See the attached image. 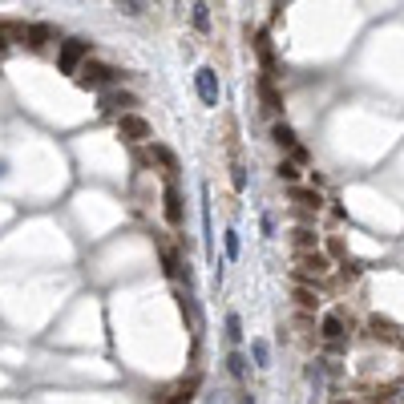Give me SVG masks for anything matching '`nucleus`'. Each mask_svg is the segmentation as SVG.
<instances>
[{"label":"nucleus","mask_w":404,"mask_h":404,"mask_svg":"<svg viewBox=\"0 0 404 404\" xmlns=\"http://www.w3.org/2000/svg\"><path fill=\"white\" fill-rule=\"evenodd\" d=\"M162 218H166L174 231L186 222V207H182V191H178V182H166V191H162Z\"/></svg>","instance_id":"12"},{"label":"nucleus","mask_w":404,"mask_h":404,"mask_svg":"<svg viewBox=\"0 0 404 404\" xmlns=\"http://www.w3.org/2000/svg\"><path fill=\"white\" fill-rule=\"evenodd\" d=\"M291 295H295V304H299V311H304V315H315V311L324 308V295H319V287H295V291H291Z\"/></svg>","instance_id":"19"},{"label":"nucleus","mask_w":404,"mask_h":404,"mask_svg":"<svg viewBox=\"0 0 404 404\" xmlns=\"http://www.w3.org/2000/svg\"><path fill=\"white\" fill-rule=\"evenodd\" d=\"M332 404H368V396H360V392H335Z\"/></svg>","instance_id":"28"},{"label":"nucleus","mask_w":404,"mask_h":404,"mask_svg":"<svg viewBox=\"0 0 404 404\" xmlns=\"http://www.w3.org/2000/svg\"><path fill=\"white\" fill-rule=\"evenodd\" d=\"M251 49L259 53V73H267V77H279V61H275V45H271V33H255V41H251Z\"/></svg>","instance_id":"14"},{"label":"nucleus","mask_w":404,"mask_h":404,"mask_svg":"<svg viewBox=\"0 0 404 404\" xmlns=\"http://www.w3.org/2000/svg\"><path fill=\"white\" fill-rule=\"evenodd\" d=\"M53 41L61 45V33H57L53 24H45V21L28 24V49H33V53H41V49H49V45H53Z\"/></svg>","instance_id":"18"},{"label":"nucleus","mask_w":404,"mask_h":404,"mask_svg":"<svg viewBox=\"0 0 404 404\" xmlns=\"http://www.w3.org/2000/svg\"><path fill=\"white\" fill-rule=\"evenodd\" d=\"M287 198H291L295 207H304V211H315V214L324 211V202H328V198L315 191V186H287Z\"/></svg>","instance_id":"17"},{"label":"nucleus","mask_w":404,"mask_h":404,"mask_svg":"<svg viewBox=\"0 0 404 404\" xmlns=\"http://www.w3.org/2000/svg\"><path fill=\"white\" fill-rule=\"evenodd\" d=\"M134 105H138V97L130 94V89H109V94H101V101H97V109L105 118H125V114H134Z\"/></svg>","instance_id":"11"},{"label":"nucleus","mask_w":404,"mask_h":404,"mask_svg":"<svg viewBox=\"0 0 404 404\" xmlns=\"http://www.w3.org/2000/svg\"><path fill=\"white\" fill-rule=\"evenodd\" d=\"M275 174L283 178L287 186H299V174H304V170H299V162H291V158H283V162L275 166Z\"/></svg>","instance_id":"23"},{"label":"nucleus","mask_w":404,"mask_h":404,"mask_svg":"<svg viewBox=\"0 0 404 404\" xmlns=\"http://www.w3.org/2000/svg\"><path fill=\"white\" fill-rule=\"evenodd\" d=\"M125 81V69L109 65V61H85V69L77 73V85L81 89H97V94H109Z\"/></svg>","instance_id":"3"},{"label":"nucleus","mask_w":404,"mask_h":404,"mask_svg":"<svg viewBox=\"0 0 404 404\" xmlns=\"http://www.w3.org/2000/svg\"><path fill=\"white\" fill-rule=\"evenodd\" d=\"M8 45H12V41H8V37H0V57H4V53H8Z\"/></svg>","instance_id":"32"},{"label":"nucleus","mask_w":404,"mask_h":404,"mask_svg":"<svg viewBox=\"0 0 404 404\" xmlns=\"http://www.w3.org/2000/svg\"><path fill=\"white\" fill-rule=\"evenodd\" d=\"M238 404H255V396H251V392H243V396H238Z\"/></svg>","instance_id":"33"},{"label":"nucleus","mask_w":404,"mask_h":404,"mask_svg":"<svg viewBox=\"0 0 404 404\" xmlns=\"http://www.w3.org/2000/svg\"><path fill=\"white\" fill-rule=\"evenodd\" d=\"M191 8H194V24L207 28V21H211V4H191Z\"/></svg>","instance_id":"29"},{"label":"nucleus","mask_w":404,"mask_h":404,"mask_svg":"<svg viewBox=\"0 0 404 404\" xmlns=\"http://www.w3.org/2000/svg\"><path fill=\"white\" fill-rule=\"evenodd\" d=\"M118 8H121V12H125V17H138V12H142L146 4H142V0H121Z\"/></svg>","instance_id":"30"},{"label":"nucleus","mask_w":404,"mask_h":404,"mask_svg":"<svg viewBox=\"0 0 404 404\" xmlns=\"http://www.w3.org/2000/svg\"><path fill=\"white\" fill-rule=\"evenodd\" d=\"M227 340H231V344H243V319H238V311H231V315H227Z\"/></svg>","instance_id":"24"},{"label":"nucleus","mask_w":404,"mask_h":404,"mask_svg":"<svg viewBox=\"0 0 404 404\" xmlns=\"http://www.w3.org/2000/svg\"><path fill=\"white\" fill-rule=\"evenodd\" d=\"M227 259H238V235L227 231Z\"/></svg>","instance_id":"31"},{"label":"nucleus","mask_w":404,"mask_h":404,"mask_svg":"<svg viewBox=\"0 0 404 404\" xmlns=\"http://www.w3.org/2000/svg\"><path fill=\"white\" fill-rule=\"evenodd\" d=\"M271 142L283 150L291 162H299V166H308V146H299V138H295V130L287 125V121H275L271 125Z\"/></svg>","instance_id":"9"},{"label":"nucleus","mask_w":404,"mask_h":404,"mask_svg":"<svg viewBox=\"0 0 404 404\" xmlns=\"http://www.w3.org/2000/svg\"><path fill=\"white\" fill-rule=\"evenodd\" d=\"M352 328H356V324H352V311L348 308H332L324 319H319V340H324V348H328V352H344Z\"/></svg>","instance_id":"2"},{"label":"nucleus","mask_w":404,"mask_h":404,"mask_svg":"<svg viewBox=\"0 0 404 404\" xmlns=\"http://www.w3.org/2000/svg\"><path fill=\"white\" fill-rule=\"evenodd\" d=\"M227 166H231V186H235V191H247V162H243L235 118H227Z\"/></svg>","instance_id":"7"},{"label":"nucleus","mask_w":404,"mask_h":404,"mask_svg":"<svg viewBox=\"0 0 404 404\" xmlns=\"http://www.w3.org/2000/svg\"><path fill=\"white\" fill-rule=\"evenodd\" d=\"M198 388H202V372L178 376V380L162 384V388L154 392V404H191L194 396H198Z\"/></svg>","instance_id":"6"},{"label":"nucleus","mask_w":404,"mask_h":404,"mask_svg":"<svg viewBox=\"0 0 404 404\" xmlns=\"http://www.w3.org/2000/svg\"><path fill=\"white\" fill-rule=\"evenodd\" d=\"M0 37H8L12 45H28V24H24V21H8V17H0Z\"/></svg>","instance_id":"21"},{"label":"nucleus","mask_w":404,"mask_h":404,"mask_svg":"<svg viewBox=\"0 0 404 404\" xmlns=\"http://www.w3.org/2000/svg\"><path fill=\"white\" fill-rule=\"evenodd\" d=\"M392 396H396V384H384V388L368 392V404H392Z\"/></svg>","instance_id":"25"},{"label":"nucleus","mask_w":404,"mask_h":404,"mask_svg":"<svg viewBox=\"0 0 404 404\" xmlns=\"http://www.w3.org/2000/svg\"><path fill=\"white\" fill-rule=\"evenodd\" d=\"M328 259L348 263V247H344V238H340V235H332V238H328Z\"/></svg>","instance_id":"26"},{"label":"nucleus","mask_w":404,"mask_h":404,"mask_svg":"<svg viewBox=\"0 0 404 404\" xmlns=\"http://www.w3.org/2000/svg\"><path fill=\"white\" fill-rule=\"evenodd\" d=\"M291 247H295V255H299V251H319V235H315V231H311V227H295V231H291Z\"/></svg>","instance_id":"20"},{"label":"nucleus","mask_w":404,"mask_h":404,"mask_svg":"<svg viewBox=\"0 0 404 404\" xmlns=\"http://www.w3.org/2000/svg\"><path fill=\"white\" fill-rule=\"evenodd\" d=\"M255 94H259V101H263V109H267V114H283V94H279L275 77L259 73V77H255Z\"/></svg>","instance_id":"13"},{"label":"nucleus","mask_w":404,"mask_h":404,"mask_svg":"<svg viewBox=\"0 0 404 404\" xmlns=\"http://www.w3.org/2000/svg\"><path fill=\"white\" fill-rule=\"evenodd\" d=\"M134 162L142 170H154V174H162L166 182H178V158H174V150L170 146H162V142H150V146H138L134 150Z\"/></svg>","instance_id":"1"},{"label":"nucleus","mask_w":404,"mask_h":404,"mask_svg":"<svg viewBox=\"0 0 404 404\" xmlns=\"http://www.w3.org/2000/svg\"><path fill=\"white\" fill-rule=\"evenodd\" d=\"M118 138L125 146H134V150H138V146L154 142V125H150L142 114H125V118H118Z\"/></svg>","instance_id":"8"},{"label":"nucleus","mask_w":404,"mask_h":404,"mask_svg":"<svg viewBox=\"0 0 404 404\" xmlns=\"http://www.w3.org/2000/svg\"><path fill=\"white\" fill-rule=\"evenodd\" d=\"M85 61H94V41H85V37H69V41H61L57 45V69L77 77V73L85 69Z\"/></svg>","instance_id":"4"},{"label":"nucleus","mask_w":404,"mask_h":404,"mask_svg":"<svg viewBox=\"0 0 404 404\" xmlns=\"http://www.w3.org/2000/svg\"><path fill=\"white\" fill-rule=\"evenodd\" d=\"M227 372H231L235 380H247V356H243L238 348H231V352H227Z\"/></svg>","instance_id":"22"},{"label":"nucleus","mask_w":404,"mask_h":404,"mask_svg":"<svg viewBox=\"0 0 404 404\" xmlns=\"http://www.w3.org/2000/svg\"><path fill=\"white\" fill-rule=\"evenodd\" d=\"M194 89L202 97V105H218V73L211 65H202V69L194 73Z\"/></svg>","instance_id":"15"},{"label":"nucleus","mask_w":404,"mask_h":404,"mask_svg":"<svg viewBox=\"0 0 404 404\" xmlns=\"http://www.w3.org/2000/svg\"><path fill=\"white\" fill-rule=\"evenodd\" d=\"M251 356L259 368H267V360H271V348H267V340H251Z\"/></svg>","instance_id":"27"},{"label":"nucleus","mask_w":404,"mask_h":404,"mask_svg":"<svg viewBox=\"0 0 404 404\" xmlns=\"http://www.w3.org/2000/svg\"><path fill=\"white\" fill-rule=\"evenodd\" d=\"M364 335H368V340H376V344H388V348H401V344H404V332L388 319V315H368Z\"/></svg>","instance_id":"10"},{"label":"nucleus","mask_w":404,"mask_h":404,"mask_svg":"<svg viewBox=\"0 0 404 404\" xmlns=\"http://www.w3.org/2000/svg\"><path fill=\"white\" fill-rule=\"evenodd\" d=\"M154 247H158V259H162V271H166V279H174V283H182L186 279V287H191V263H186V255L170 243L162 231H154Z\"/></svg>","instance_id":"5"},{"label":"nucleus","mask_w":404,"mask_h":404,"mask_svg":"<svg viewBox=\"0 0 404 404\" xmlns=\"http://www.w3.org/2000/svg\"><path fill=\"white\" fill-rule=\"evenodd\" d=\"M174 299H178V311H182V319H186V328H191V335H194V348H198V340H202V315H198V304H194V295H186V291H178Z\"/></svg>","instance_id":"16"}]
</instances>
